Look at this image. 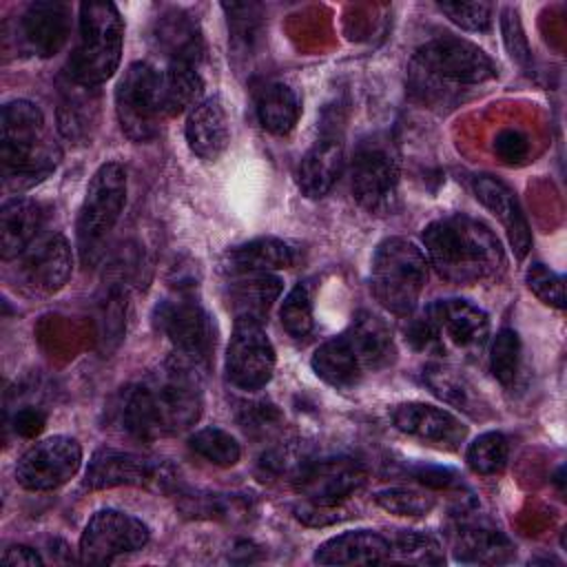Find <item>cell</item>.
<instances>
[{
	"instance_id": "7dc6e473",
	"label": "cell",
	"mask_w": 567,
	"mask_h": 567,
	"mask_svg": "<svg viewBox=\"0 0 567 567\" xmlns=\"http://www.w3.org/2000/svg\"><path fill=\"white\" fill-rule=\"evenodd\" d=\"M44 423H47V416L38 408H22L13 416V430H16V434H20L24 439L38 436L42 432Z\"/></svg>"
},
{
	"instance_id": "ac0fdd59",
	"label": "cell",
	"mask_w": 567,
	"mask_h": 567,
	"mask_svg": "<svg viewBox=\"0 0 567 567\" xmlns=\"http://www.w3.org/2000/svg\"><path fill=\"white\" fill-rule=\"evenodd\" d=\"M157 481V465L148 458L113 447L97 450L86 467L84 485L89 489H109L120 485H148Z\"/></svg>"
},
{
	"instance_id": "e0dca14e",
	"label": "cell",
	"mask_w": 567,
	"mask_h": 567,
	"mask_svg": "<svg viewBox=\"0 0 567 567\" xmlns=\"http://www.w3.org/2000/svg\"><path fill=\"white\" fill-rule=\"evenodd\" d=\"M441 337L445 334L456 348L476 352L485 346L489 334V317L478 306L465 299H441L427 308Z\"/></svg>"
},
{
	"instance_id": "f546056e",
	"label": "cell",
	"mask_w": 567,
	"mask_h": 567,
	"mask_svg": "<svg viewBox=\"0 0 567 567\" xmlns=\"http://www.w3.org/2000/svg\"><path fill=\"white\" fill-rule=\"evenodd\" d=\"M157 47L168 55V62H188L197 66L204 53V40L197 24L182 11L164 13L155 29Z\"/></svg>"
},
{
	"instance_id": "6da1fadb",
	"label": "cell",
	"mask_w": 567,
	"mask_h": 567,
	"mask_svg": "<svg viewBox=\"0 0 567 567\" xmlns=\"http://www.w3.org/2000/svg\"><path fill=\"white\" fill-rule=\"evenodd\" d=\"M202 370L173 354L155 381L135 385L126 394L124 430L140 441H155L195 425L202 414Z\"/></svg>"
},
{
	"instance_id": "f6af8a7d",
	"label": "cell",
	"mask_w": 567,
	"mask_h": 567,
	"mask_svg": "<svg viewBox=\"0 0 567 567\" xmlns=\"http://www.w3.org/2000/svg\"><path fill=\"white\" fill-rule=\"evenodd\" d=\"M408 341L421 350V352H432V354H441L445 350L443 337L434 323V319L430 317V312L425 310L419 319H414L408 328Z\"/></svg>"
},
{
	"instance_id": "9a60e30c",
	"label": "cell",
	"mask_w": 567,
	"mask_h": 567,
	"mask_svg": "<svg viewBox=\"0 0 567 567\" xmlns=\"http://www.w3.org/2000/svg\"><path fill=\"white\" fill-rule=\"evenodd\" d=\"M392 421L408 436L443 450H456L467 434V427L452 412L421 401L401 403L392 412Z\"/></svg>"
},
{
	"instance_id": "ee69618b",
	"label": "cell",
	"mask_w": 567,
	"mask_h": 567,
	"mask_svg": "<svg viewBox=\"0 0 567 567\" xmlns=\"http://www.w3.org/2000/svg\"><path fill=\"white\" fill-rule=\"evenodd\" d=\"M494 153L503 164H523L529 157V137L518 128H503L494 137Z\"/></svg>"
},
{
	"instance_id": "1f68e13d",
	"label": "cell",
	"mask_w": 567,
	"mask_h": 567,
	"mask_svg": "<svg viewBox=\"0 0 567 567\" xmlns=\"http://www.w3.org/2000/svg\"><path fill=\"white\" fill-rule=\"evenodd\" d=\"M204 80L195 64L188 62H168L162 75V95L166 115H179L193 111L202 100Z\"/></svg>"
},
{
	"instance_id": "4316f807",
	"label": "cell",
	"mask_w": 567,
	"mask_h": 567,
	"mask_svg": "<svg viewBox=\"0 0 567 567\" xmlns=\"http://www.w3.org/2000/svg\"><path fill=\"white\" fill-rule=\"evenodd\" d=\"M297 246L277 237H257L226 252L230 272H270L297 264Z\"/></svg>"
},
{
	"instance_id": "bcb514c9",
	"label": "cell",
	"mask_w": 567,
	"mask_h": 567,
	"mask_svg": "<svg viewBox=\"0 0 567 567\" xmlns=\"http://www.w3.org/2000/svg\"><path fill=\"white\" fill-rule=\"evenodd\" d=\"M295 516L306 523V525H312V527H326V525H332L337 520L343 518V512L339 505H317V503H301V505H295Z\"/></svg>"
},
{
	"instance_id": "b9f144b4",
	"label": "cell",
	"mask_w": 567,
	"mask_h": 567,
	"mask_svg": "<svg viewBox=\"0 0 567 567\" xmlns=\"http://www.w3.org/2000/svg\"><path fill=\"white\" fill-rule=\"evenodd\" d=\"M60 131L69 140H80L89 131L91 122V102L80 93H69L58 111Z\"/></svg>"
},
{
	"instance_id": "83f0119b",
	"label": "cell",
	"mask_w": 567,
	"mask_h": 567,
	"mask_svg": "<svg viewBox=\"0 0 567 567\" xmlns=\"http://www.w3.org/2000/svg\"><path fill=\"white\" fill-rule=\"evenodd\" d=\"M516 554L512 540L492 527L463 525L454 534V556L461 563L474 565H503Z\"/></svg>"
},
{
	"instance_id": "8d00e7d4",
	"label": "cell",
	"mask_w": 567,
	"mask_h": 567,
	"mask_svg": "<svg viewBox=\"0 0 567 567\" xmlns=\"http://www.w3.org/2000/svg\"><path fill=\"white\" fill-rule=\"evenodd\" d=\"M518 365H520V339L514 330L503 328V330H498V334L494 337L492 348H489L492 374L501 385L507 388L516 381Z\"/></svg>"
},
{
	"instance_id": "d6a6232c",
	"label": "cell",
	"mask_w": 567,
	"mask_h": 567,
	"mask_svg": "<svg viewBox=\"0 0 567 567\" xmlns=\"http://www.w3.org/2000/svg\"><path fill=\"white\" fill-rule=\"evenodd\" d=\"M423 383L430 388V392L434 396H439L441 401L472 414V416H481V396L476 392V388L456 370L447 368V365H425L423 368Z\"/></svg>"
},
{
	"instance_id": "603a6c76",
	"label": "cell",
	"mask_w": 567,
	"mask_h": 567,
	"mask_svg": "<svg viewBox=\"0 0 567 567\" xmlns=\"http://www.w3.org/2000/svg\"><path fill=\"white\" fill-rule=\"evenodd\" d=\"M319 565H377L390 563V543L370 529H354L328 538L315 551Z\"/></svg>"
},
{
	"instance_id": "5b68a950",
	"label": "cell",
	"mask_w": 567,
	"mask_h": 567,
	"mask_svg": "<svg viewBox=\"0 0 567 567\" xmlns=\"http://www.w3.org/2000/svg\"><path fill=\"white\" fill-rule=\"evenodd\" d=\"M124 22L113 2H82L78 44L69 60V75L75 84L95 89L120 66Z\"/></svg>"
},
{
	"instance_id": "5bb4252c",
	"label": "cell",
	"mask_w": 567,
	"mask_h": 567,
	"mask_svg": "<svg viewBox=\"0 0 567 567\" xmlns=\"http://www.w3.org/2000/svg\"><path fill=\"white\" fill-rule=\"evenodd\" d=\"M365 483L361 463L348 456L323 458L303 465L295 476L297 492L317 505H341Z\"/></svg>"
},
{
	"instance_id": "8992f818",
	"label": "cell",
	"mask_w": 567,
	"mask_h": 567,
	"mask_svg": "<svg viewBox=\"0 0 567 567\" xmlns=\"http://www.w3.org/2000/svg\"><path fill=\"white\" fill-rule=\"evenodd\" d=\"M427 284V259L405 237L383 239L370 264V290L392 315H410Z\"/></svg>"
},
{
	"instance_id": "7402d4cb",
	"label": "cell",
	"mask_w": 567,
	"mask_h": 567,
	"mask_svg": "<svg viewBox=\"0 0 567 567\" xmlns=\"http://www.w3.org/2000/svg\"><path fill=\"white\" fill-rule=\"evenodd\" d=\"M343 334L365 372H377L394 363L396 346L388 323L381 317L361 310L352 317V323Z\"/></svg>"
},
{
	"instance_id": "60d3db41",
	"label": "cell",
	"mask_w": 567,
	"mask_h": 567,
	"mask_svg": "<svg viewBox=\"0 0 567 567\" xmlns=\"http://www.w3.org/2000/svg\"><path fill=\"white\" fill-rule=\"evenodd\" d=\"M441 13H445L454 24L465 31H487L492 24V4L489 2H439Z\"/></svg>"
},
{
	"instance_id": "e575fe53",
	"label": "cell",
	"mask_w": 567,
	"mask_h": 567,
	"mask_svg": "<svg viewBox=\"0 0 567 567\" xmlns=\"http://www.w3.org/2000/svg\"><path fill=\"white\" fill-rule=\"evenodd\" d=\"M188 445L197 456L206 458L217 467H233L241 456V447L237 439L230 432L213 425L193 432L188 439Z\"/></svg>"
},
{
	"instance_id": "f1b7e54d",
	"label": "cell",
	"mask_w": 567,
	"mask_h": 567,
	"mask_svg": "<svg viewBox=\"0 0 567 567\" xmlns=\"http://www.w3.org/2000/svg\"><path fill=\"white\" fill-rule=\"evenodd\" d=\"M310 365L319 379L334 388H352L361 381L365 374L359 357L354 354L352 346L348 343L346 334L332 337L326 343H321L312 359Z\"/></svg>"
},
{
	"instance_id": "d4e9b609",
	"label": "cell",
	"mask_w": 567,
	"mask_h": 567,
	"mask_svg": "<svg viewBox=\"0 0 567 567\" xmlns=\"http://www.w3.org/2000/svg\"><path fill=\"white\" fill-rule=\"evenodd\" d=\"M44 224V208L27 197H13L0 210V252L2 259L22 255Z\"/></svg>"
},
{
	"instance_id": "7bdbcfd3",
	"label": "cell",
	"mask_w": 567,
	"mask_h": 567,
	"mask_svg": "<svg viewBox=\"0 0 567 567\" xmlns=\"http://www.w3.org/2000/svg\"><path fill=\"white\" fill-rule=\"evenodd\" d=\"M501 33H503V42H505L512 60L518 62L520 66H527L532 60V51H529L527 35L523 31L518 11L514 7H505L501 11Z\"/></svg>"
},
{
	"instance_id": "7c38bea8",
	"label": "cell",
	"mask_w": 567,
	"mask_h": 567,
	"mask_svg": "<svg viewBox=\"0 0 567 567\" xmlns=\"http://www.w3.org/2000/svg\"><path fill=\"white\" fill-rule=\"evenodd\" d=\"M275 372V348L255 319H235L226 348V377L239 390L264 388Z\"/></svg>"
},
{
	"instance_id": "ba28073f",
	"label": "cell",
	"mask_w": 567,
	"mask_h": 567,
	"mask_svg": "<svg viewBox=\"0 0 567 567\" xmlns=\"http://www.w3.org/2000/svg\"><path fill=\"white\" fill-rule=\"evenodd\" d=\"M115 113L122 133L133 142H148L157 135L166 115L162 73L148 62H133L115 89Z\"/></svg>"
},
{
	"instance_id": "4dcf8cb0",
	"label": "cell",
	"mask_w": 567,
	"mask_h": 567,
	"mask_svg": "<svg viewBox=\"0 0 567 567\" xmlns=\"http://www.w3.org/2000/svg\"><path fill=\"white\" fill-rule=\"evenodd\" d=\"M299 113V97L284 82H270L257 95V120L272 135H288L295 128Z\"/></svg>"
},
{
	"instance_id": "8fae6325",
	"label": "cell",
	"mask_w": 567,
	"mask_h": 567,
	"mask_svg": "<svg viewBox=\"0 0 567 567\" xmlns=\"http://www.w3.org/2000/svg\"><path fill=\"white\" fill-rule=\"evenodd\" d=\"M82 465L75 439L55 434L31 445L16 463V481L29 492H49L69 483Z\"/></svg>"
},
{
	"instance_id": "2e32d148",
	"label": "cell",
	"mask_w": 567,
	"mask_h": 567,
	"mask_svg": "<svg viewBox=\"0 0 567 567\" xmlns=\"http://www.w3.org/2000/svg\"><path fill=\"white\" fill-rule=\"evenodd\" d=\"M472 188L476 199L503 224L514 255L523 259L532 248V233L514 190L492 175L474 177Z\"/></svg>"
},
{
	"instance_id": "3957f363",
	"label": "cell",
	"mask_w": 567,
	"mask_h": 567,
	"mask_svg": "<svg viewBox=\"0 0 567 567\" xmlns=\"http://www.w3.org/2000/svg\"><path fill=\"white\" fill-rule=\"evenodd\" d=\"M496 75V64L476 44L443 35L425 42L410 60V89L427 104H452L458 89L476 86Z\"/></svg>"
},
{
	"instance_id": "74e56055",
	"label": "cell",
	"mask_w": 567,
	"mask_h": 567,
	"mask_svg": "<svg viewBox=\"0 0 567 567\" xmlns=\"http://www.w3.org/2000/svg\"><path fill=\"white\" fill-rule=\"evenodd\" d=\"M279 319H281L284 330L295 339H301L312 330V323H315L312 301H310L306 286L299 284L284 297L281 308H279Z\"/></svg>"
},
{
	"instance_id": "7a4b0ae2",
	"label": "cell",
	"mask_w": 567,
	"mask_h": 567,
	"mask_svg": "<svg viewBox=\"0 0 567 567\" xmlns=\"http://www.w3.org/2000/svg\"><path fill=\"white\" fill-rule=\"evenodd\" d=\"M423 244L436 272L456 286L498 277L505 268L498 237L481 219L467 215H450L427 224Z\"/></svg>"
},
{
	"instance_id": "836d02e7",
	"label": "cell",
	"mask_w": 567,
	"mask_h": 567,
	"mask_svg": "<svg viewBox=\"0 0 567 567\" xmlns=\"http://www.w3.org/2000/svg\"><path fill=\"white\" fill-rule=\"evenodd\" d=\"M390 543V560L412 563V565H441L445 560L441 543L416 529H399L392 534Z\"/></svg>"
},
{
	"instance_id": "52a82bcc",
	"label": "cell",
	"mask_w": 567,
	"mask_h": 567,
	"mask_svg": "<svg viewBox=\"0 0 567 567\" xmlns=\"http://www.w3.org/2000/svg\"><path fill=\"white\" fill-rule=\"evenodd\" d=\"M126 202V171L117 162L102 164L84 193L75 235L82 261H95L106 237L111 235L113 226L117 224L122 208Z\"/></svg>"
},
{
	"instance_id": "d590c367",
	"label": "cell",
	"mask_w": 567,
	"mask_h": 567,
	"mask_svg": "<svg viewBox=\"0 0 567 567\" xmlns=\"http://www.w3.org/2000/svg\"><path fill=\"white\" fill-rule=\"evenodd\" d=\"M507 454H509V445L501 432H483L470 443L465 452V461L472 472L481 476H489V474H498L507 465Z\"/></svg>"
},
{
	"instance_id": "277c9868",
	"label": "cell",
	"mask_w": 567,
	"mask_h": 567,
	"mask_svg": "<svg viewBox=\"0 0 567 567\" xmlns=\"http://www.w3.org/2000/svg\"><path fill=\"white\" fill-rule=\"evenodd\" d=\"M2 173L11 190H24L49 177L60 159V148L49 142L42 111L29 100L2 106Z\"/></svg>"
},
{
	"instance_id": "cb8c5ba5",
	"label": "cell",
	"mask_w": 567,
	"mask_h": 567,
	"mask_svg": "<svg viewBox=\"0 0 567 567\" xmlns=\"http://www.w3.org/2000/svg\"><path fill=\"white\" fill-rule=\"evenodd\" d=\"M226 303L235 319L264 321L270 306L281 295V279L270 272H230Z\"/></svg>"
},
{
	"instance_id": "9c48e42d",
	"label": "cell",
	"mask_w": 567,
	"mask_h": 567,
	"mask_svg": "<svg viewBox=\"0 0 567 567\" xmlns=\"http://www.w3.org/2000/svg\"><path fill=\"white\" fill-rule=\"evenodd\" d=\"M153 321L157 330L171 341L175 357L199 368L208 365L215 346L213 323L206 310L190 295L177 290L175 297L159 301L155 306Z\"/></svg>"
},
{
	"instance_id": "ab89813d",
	"label": "cell",
	"mask_w": 567,
	"mask_h": 567,
	"mask_svg": "<svg viewBox=\"0 0 567 567\" xmlns=\"http://www.w3.org/2000/svg\"><path fill=\"white\" fill-rule=\"evenodd\" d=\"M527 288L547 306H554L558 310L565 308V279L554 272L549 266L536 261L525 272Z\"/></svg>"
},
{
	"instance_id": "30bf717a",
	"label": "cell",
	"mask_w": 567,
	"mask_h": 567,
	"mask_svg": "<svg viewBox=\"0 0 567 567\" xmlns=\"http://www.w3.org/2000/svg\"><path fill=\"white\" fill-rule=\"evenodd\" d=\"M399 159L383 137L361 142L352 157V195L374 215L390 213L396 204Z\"/></svg>"
},
{
	"instance_id": "d6986e66",
	"label": "cell",
	"mask_w": 567,
	"mask_h": 567,
	"mask_svg": "<svg viewBox=\"0 0 567 567\" xmlns=\"http://www.w3.org/2000/svg\"><path fill=\"white\" fill-rule=\"evenodd\" d=\"M22 33L27 44L40 58L60 53L71 33V9L60 0L31 2L22 16Z\"/></svg>"
},
{
	"instance_id": "4fadbf2b",
	"label": "cell",
	"mask_w": 567,
	"mask_h": 567,
	"mask_svg": "<svg viewBox=\"0 0 567 567\" xmlns=\"http://www.w3.org/2000/svg\"><path fill=\"white\" fill-rule=\"evenodd\" d=\"M151 538L148 527L120 509H100L86 523L80 536L82 563H111L117 556L142 549Z\"/></svg>"
},
{
	"instance_id": "f35d334b",
	"label": "cell",
	"mask_w": 567,
	"mask_h": 567,
	"mask_svg": "<svg viewBox=\"0 0 567 567\" xmlns=\"http://www.w3.org/2000/svg\"><path fill=\"white\" fill-rule=\"evenodd\" d=\"M379 507L394 516H425L434 507V496L412 487H388L374 494Z\"/></svg>"
},
{
	"instance_id": "c3c4849f",
	"label": "cell",
	"mask_w": 567,
	"mask_h": 567,
	"mask_svg": "<svg viewBox=\"0 0 567 567\" xmlns=\"http://www.w3.org/2000/svg\"><path fill=\"white\" fill-rule=\"evenodd\" d=\"M0 560L2 565H9V567H40L44 563L42 556L29 545H9L2 551Z\"/></svg>"
},
{
	"instance_id": "44dd1931",
	"label": "cell",
	"mask_w": 567,
	"mask_h": 567,
	"mask_svg": "<svg viewBox=\"0 0 567 567\" xmlns=\"http://www.w3.org/2000/svg\"><path fill=\"white\" fill-rule=\"evenodd\" d=\"M186 142L190 151L206 159L215 162L228 146L230 128H228V115L217 95L202 100L186 120Z\"/></svg>"
},
{
	"instance_id": "ffe728a7",
	"label": "cell",
	"mask_w": 567,
	"mask_h": 567,
	"mask_svg": "<svg viewBox=\"0 0 567 567\" xmlns=\"http://www.w3.org/2000/svg\"><path fill=\"white\" fill-rule=\"evenodd\" d=\"M73 272V252L62 235L44 239L22 264L24 284L38 295H53L66 286Z\"/></svg>"
},
{
	"instance_id": "484cf974",
	"label": "cell",
	"mask_w": 567,
	"mask_h": 567,
	"mask_svg": "<svg viewBox=\"0 0 567 567\" xmlns=\"http://www.w3.org/2000/svg\"><path fill=\"white\" fill-rule=\"evenodd\" d=\"M343 168V146L334 137H321L301 157L297 168V184L303 195L323 197L337 182Z\"/></svg>"
}]
</instances>
